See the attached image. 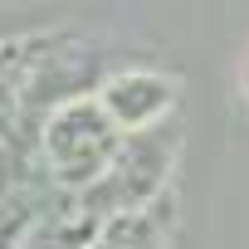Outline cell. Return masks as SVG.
<instances>
[{
	"label": "cell",
	"instance_id": "6da1fadb",
	"mask_svg": "<svg viewBox=\"0 0 249 249\" xmlns=\"http://www.w3.org/2000/svg\"><path fill=\"white\" fill-rule=\"evenodd\" d=\"M117 147H122V132L103 117V107L88 103V98H69V103H59L44 117V166L69 191L98 186L103 171L112 166Z\"/></svg>",
	"mask_w": 249,
	"mask_h": 249
},
{
	"label": "cell",
	"instance_id": "7a4b0ae2",
	"mask_svg": "<svg viewBox=\"0 0 249 249\" xmlns=\"http://www.w3.org/2000/svg\"><path fill=\"white\" fill-rule=\"evenodd\" d=\"M171 147L176 137H166V127H152V132H137L117 147L112 166L103 171L98 186L83 191V200L93 196L98 215H137L142 200H152L166 181V166H171Z\"/></svg>",
	"mask_w": 249,
	"mask_h": 249
},
{
	"label": "cell",
	"instance_id": "3957f363",
	"mask_svg": "<svg viewBox=\"0 0 249 249\" xmlns=\"http://www.w3.org/2000/svg\"><path fill=\"white\" fill-rule=\"evenodd\" d=\"M176 88L181 83L166 78V73H157V69H127V73H112L103 83L98 107H103V117L112 122L117 132L137 137V132L161 127V117L176 107Z\"/></svg>",
	"mask_w": 249,
	"mask_h": 249
}]
</instances>
